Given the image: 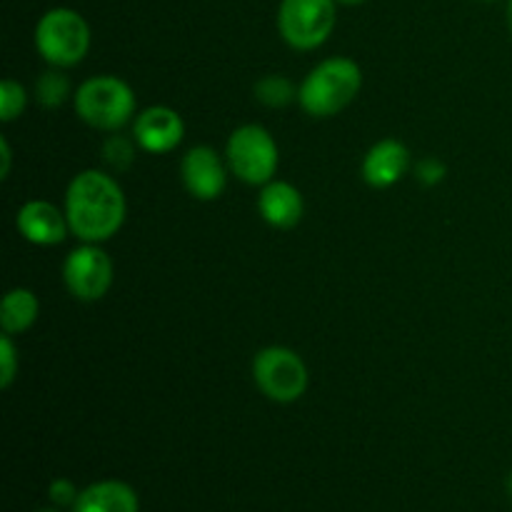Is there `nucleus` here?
Here are the masks:
<instances>
[{"instance_id":"obj_14","label":"nucleus","mask_w":512,"mask_h":512,"mask_svg":"<svg viewBox=\"0 0 512 512\" xmlns=\"http://www.w3.org/2000/svg\"><path fill=\"white\" fill-rule=\"evenodd\" d=\"M135 490L123 480H100L80 490L73 512H138Z\"/></svg>"},{"instance_id":"obj_2","label":"nucleus","mask_w":512,"mask_h":512,"mask_svg":"<svg viewBox=\"0 0 512 512\" xmlns=\"http://www.w3.org/2000/svg\"><path fill=\"white\" fill-rule=\"evenodd\" d=\"M363 88V70L353 58H328L315 65L298 88V103L313 118H333Z\"/></svg>"},{"instance_id":"obj_6","label":"nucleus","mask_w":512,"mask_h":512,"mask_svg":"<svg viewBox=\"0 0 512 512\" xmlns=\"http://www.w3.org/2000/svg\"><path fill=\"white\" fill-rule=\"evenodd\" d=\"M253 380L260 393L280 405H290L300 400L308 390V365L295 350L283 345H270L255 353Z\"/></svg>"},{"instance_id":"obj_24","label":"nucleus","mask_w":512,"mask_h":512,"mask_svg":"<svg viewBox=\"0 0 512 512\" xmlns=\"http://www.w3.org/2000/svg\"><path fill=\"white\" fill-rule=\"evenodd\" d=\"M335 3H340V5H363V3H368V0H335Z\"/></svg>"},{"instance_id":"obj_12","label":"nucleus","mask_w":512,"mask_h":512,"mask_svg":"<svg viewBox=\"0 0 512 512\" xmlns=\"http://www.w3.org/2000/svg\"><path fill=\"white\" fill-rule=\"evenodd\" d=\"M410 168V153L405 143L395 138H383L365 153L360 173L370 188L388 190L405 178Z\"/></svg>"},{"instance_id":"obj_21","label":"nucleus","mask_w":512,"mask_h":512,"mask_svg":"<svg viewBox=\"0 0 512 512\" xmlns=\"http://www.w3.org/2000/svg\"><path fill=\"white\" fill-rule=\"evenodd\" d=\"M445 173H448V168H445V163H440L438 158H423L415 165V178H418V183H423L425 188H433V185L443 183Z\"/></svg>"},{"instance_id":"obj_19","label":"nucleus","mask_w":512,"mask_h":512,"mask_svg":"<svg viewBox=\"0 0 512 512\" xmlns=\"http://www.w3.org/2000/svg\"><path fill=\"white\" fill-rule=\"evenodd\" d=\"M28 105V93H25L23 85L13 78H5L0 83V120L10 123V120L20 118Z\"/></svg>"},{"instance_id":"obj_16","label":"nucleus","mask_w":512,"mask_h":512,"mask_svg":"<svg viewBox=\"0 0 512 512\" xmlns=\"http://www.w3.org/2000/svg\"><path fill=\"white\" fill-rule=\"evenodd\" d=\"M255 98L258 103L268 105V108H285L293 100H298V88L285 75H265L255 83Z\"/></svg>"},{"instance_id":"obj_17","label":"nucleus","mask_w":512,"mask_h":512,"mask_svg":"<svg viewBox=\"0 0 512 512\" xmlns=\"http://www.w3.org/2000/svg\"><path fill=\"white\" fill-rule=\"evenodd\" d=\"M70 95H73V90H70V80L60 73V68L48 70V73H43L38 80H35V100H38L40 108L45 110L60 108Z\"/></svg>"},{"instance_id":"obj_20","label":"nucleus","mask_w":512,"mask_h":512,"mask_svg":"<svg viewBox=\"0 0 512 512\" xmlns=\"http://www.w3.org/2000/svg\"><path fill=\"white\" fill-rule=\"evenodd\" d=\"M18 378V350H15L13 335L5 333L0 338V388L8 390Z\"/></svg>"},{"instance_id":"obj_15","label":"nucleus","mask_w":512,"mask_h":512,"mask_svg":"<svg viewBox=\"0 0 512 512\" xmlns=\"http://www.w3.org/2000/svg\"><path fill=\"white\" fill-rule=\"evenodd\" d=\"M40 303L33 290L13 288L5 293L3 305H0V328L8 335H20L33 328L38 320Z\"/></svg>"},{"instance_id":"obj_28","label":"nucleus","mask_w":512,"mask_h":512,"mask_svg":"<svg viewBox=\"0 0 512 512\" xmlns=\"http://www.w3.org/2000/svg\"><path fill=\"white\" fill-rule=\"evenodd\" d=\"M480 3H495V0H480Z\"/></svg>"},{"instance_id":"obj_7","label":"nucleus","mask_w":512,"mask_h":512,"mask_svg":"<svg viewBox=\"0 0 512 512\" xmlns=\"http://www.w3.org/2000/svg\"><path fill=\"white\" fill-rule=\"evenodd\" d=\"M335 0H283L278 8V30L295 50H315L335 28Z\"/></svg>"},{"instance_id":"obj_4","label":"nucleus","mask_w":512,"mask_h":512,"mask_svg":"<svg viewBox=\"0 0 512 512\" xmlns=\"http://www.w3.org/2000/svg\"><path fill=\"white\" fill-rule=\"evenodd\" d=\"M35 50L53 68H73L88 55L90 28L73 8H53L35 25Z\"/></svg>"},{"instance_id":"obj_27","label":"nucleus","mask_w":512,"mask_h":512,"mask_svg":"<svg viewBox=\"0 0 512 512\" xmlns=\"http://www.w3.org/2000/svg\"><path fill=\"white\" fill-rule=\"evenodd\" d=\"M35 512H58V510H50V508H48V510H35Z\"/></svg>"},{"instance_id":"obj_18","label":"nucleus","mask_w":512,"mask_h":512,"mask_svg":"<svg viewBox=\"0 0 512 512\" xmlns=\"http://www.w3.org/2000/svg\"><path fill=\"white\" fill-rule=\"evenodd\" d=\"M135 145H138L135 138H128V135H108L103 143L105 163L113 170H118V173H123V170H128L130 165H133Z\"/></svg>"},{"instance_id":"obj_5","label":"nucleus","mask_w":512,"mask_h":512,"mask_svg":"<svg viewBox=\"0 0 512 512\" xmlns=\"http://www.w3.org/2000/svg\"><path fill=\"white\" fill-rule=\"evenodd\" d=\"M225 160L230 173L248 185H260L275 180L280 165V150L273 135L263 125H240L230 133L225 145Z\"/></svg>"},{"instance_id":"obj_26","label":"nucleus","mask_w":512,"mask_h":512,"mask_svg":"<svg viewBox=\"0 0 512 512\" xmlns=\"http://www.w3.org/2000/svg\"><path fill=\"white\" fill-rule=\"evenodd\" d=\"M508 493H510V498H512V473H510V478H508Z\"/></svg>"},{"instance_id":"obj_8","label":"nucleus","mask_w":512,"mask_h":512,"mask_svg":"<svg viewBox=\"0 0 512 512\" xmlns=\"http://www.w3.org/2000/svg\"><path fill=\"white\" fill-rule=\"evenodd\" d=\"M63 283L75 300L95 303L113 285V260L98 243L78 245L63 263Z\"/></svg>"},{"instance_id":"obj_3","label":"nucleus","mask_w":512,"mask_h":512,"mask_svg":"<svg viewBox=\"0 0 512 512\" xmlns=\"http://www.w3.org/2000/svg\"><path fill=\"white\" fill-rule=\"evenodd\" d=\"M135 93L115 75H95L80 83L73 93V108L90 128L118 133L135 115Z\"/></svg>"},{"instance_id":"obj_25","label":"nucleus","mask_w":512,"mask_h":512,"mask_svg":"<svg viewBox=\"0 0 512 512\" xmlns=\"http://www.w3.org/2000/svg\"><path fill=\"white\" fill-rule=\"evenodd\" d=\"M508 28H510V33H512V0L508 3Z\"/></svg>"},{"instance_id":"obj_1","label":"nucleus","mask_w":512,"mask_h":512,"mask_svg":"<svg viewBox=\"0 0 512 512\" xmlns=\"http://www.w3.org/2000/svg\"><path fill=\"white\" fill-rule=\"evenodd\" d=\"M65 218L70 233L80 243H105L125 223V193L113 175L103 170H83L65 190Z\"/></svg>"},{"instance_id":"obj_11","label":"nucleus","mask_w":512,"mask_h":512,"mask_svg":"<svg viewBox=\"0 0 512 512\" xmlns=\"http://www.w3.org/2000/svg\"><path fill=\"white\" fill-rule=\"evenodd\" d=\"M15 228L28 243L40 245V248L60 245L70 233L65 210L48 203V200H28L15 215Z\"/></svg>"},{"instance_id":"obj_22","label":"nucleus","mask_w":512,"mask_h":512,"mask_svg":"<svg viewBox=\"0 0 512 512\" xmlns=\"http://www.w3.org/2000/svg\"><path fill=\"white\" fill-rule=\"evenodd\" d=\"M48 495H50V500H53V505H58V508H68V505L73 508L80 493H78V488H75L73 480L55 478L53 483H50Z\"/></svg>"},{"instance_id":"obj_23","label":"nucleus","mask_w":512,"mask_h":512,"mask_svg":"<svg viewBox=\"0 0 512 512\" xmlns=\"http://www.w3.org/2000/svg\"><path fill=\"white\" fill-rule=\"evenodd\" d=\"M0 158H3V168H0V178H8L10 173V160H13V153H10L8 140L0 138Z\"/></svg>"},{"instance_id":"obj_10","label":"nucleus","mask_w":512,"mask_h":512,"mask_svg":"<svg viewBox=\"0 0 512 512\" xmlns=\"http://www.w3.org/2000/svg\"><path fill=\"white\" fill-rule=\"evenodd\" d=\"M133 138L145 153H173L185 138V123L168 105H150L143 113L135 115Z\"/></svg>"},{"instance_id":"obj_13","label":"nucleus","mask_w":512,"mask_h":512,"mask_svg":"<svg viewBox=\"0 0 512 512\" xmlns=\"http://www.w3.org/2000/svg\"><path fill=\"white\" fill-rule=\"evenodd\" d=\"M260 218L278 230H290L303 220L305 203L300 190L285 180H270L260 188L258 195Z\"/></svg>"},{"instance_id":"obj_9","label":"nucleus","mask_w":512,"mask_h":512,"mask_svg":"<svg viewBox=\"0 0 512 512\" xmlns=\"http://www.w3.org/2000/svg\"><path fill=\"white\" fill-rule=\"evenodd\" d=\"M180 180L195 200L208 203L223 195L228 185V170L218 150L210 145H195L180 160Z\"/></svg>"}]
</instances>
